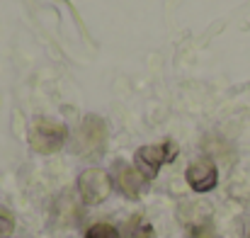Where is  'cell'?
<instances>
[{"instance_id": "cell-1", "label": "cell", "mask_w": 250, "mask_h": 238, "mask_svg": "<svg viewBox=\"0 0 250 238\" xmlns=\"http://www.w3.org/2000/svg\"><path fill=\"white\" fill-rule=\"evenodd\" d=\"M66 139H68V129L54 119H37L29 129V146L44 156L61 151Z\"/></svg>"}, {"instance_id": "cell-2", "label": "cell", "mask_w": 250, "mask_h": 238, "mask_svg": "<svg viewBox=\"0 0 250 238\" xmlns=\"http://www.w3.org/2000/svg\"><path fill=\"white\" fill-rule=\"evenodd\" d=\"M175 156H177V146H175L172 141L141 146V149L134 153V168H136L146 180H153L166 163L175 160Z\"/></svg>"}, {"instance_id": "cell-3", "label": "cell", "mask_w": 250, "mask_h": 238, "mask_svg": "<svg viewBox=\"0 0 250 238\" xmlns=\"http://www.w3.org/2000/svg\"><path fill=\"white\" fill-rule=\"evenodd\" d=\"M104 144H107L104 122L95 114H87L76 131V151L83 153V156H97V153L104 151Z\"/></svg>"}, {"instance_id": "cell-4", "label": "cell", "mask_w": 250, "mask_h": 238, "mask_svg": "<svg viewBox=\"0 0 250 238\" xmlns=\"http://www.w3.org/2000/svg\"><path fill=\"white\" fill-rule=\"evenodd\" d=\"M78 190L85 204H100L112 192V177L102 168H87L78 177Z\"/></svg>"}, {"instance_id": "cell-5", "label": "cell", "mask_w": 250, "mask_h": 238, "mask_svg": "<svg viewBox=\"0 0 250 238\" xmlns=\"http://www.w3.org/2000/svg\"><path fill=\"white\" fill-rule=\"evenodd\" d=\"M112 185L124 195V197H129V199H139L141 195H144V190H146V177L134 168V165H129L126 160H114V165H112Z\"/></svg>"}, {"instance_id": "cell-6", "label": "cell", "mask_w": 250, "mask_h": 238, "mask_svg": "<svg viewBox=\"0 0 250 238\" xmlns=\"http://www.w3.org/2000/svg\"><path fill=\"white\" fill-rule=\"evenodd\" d=\"M185 177L194 192H211L219 182V170L209 158H199L187 168Z\"/></svg>"}, {"instance_id": "cell-7", "label": "cell", "mask_w": 250, "mask_h": 238, "mask_svg": "<svg viewBox=\"0 0 250 238\" xmlns=\"http://www.w3.org/2000/svg\"><path fill=\"white\" fill-rule=\"evenodd\" d=\"M85 238H122V236H119V231L112 224H92L87 229Z\"/></svg>"}, {"instance_id": "cell-8", "label": "cell", "mask_w": 250, "mask_h": 238, "mask_svg": "<svg viewBox=\"0 0 250 238\" xmlns=\"http://www.w3.org/2000/svg\"><path fill=\"white\" fill-rule=\"evenodd\" d=\"M131 238H156V234L144 219H134L131 221Z\"/></svg>"}, {"instance_id": "cell-9", "label": "cell", "mask_w": 250, "mask_h": 238, "mask_svg": "<svg viewBox=\"0 0 250 238\" xmlns=\"http://www.w3.org/2000/svg\"><path fill=\"white\" fill-rule=\"evenodd\" d=\"M15 231V219L7 209H0V238H10Z\"/></svg>"}]
</instances>
